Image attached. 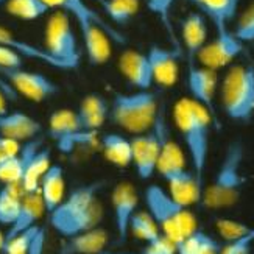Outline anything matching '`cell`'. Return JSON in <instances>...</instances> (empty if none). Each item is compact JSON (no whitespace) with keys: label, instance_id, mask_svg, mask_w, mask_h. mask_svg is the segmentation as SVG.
Here are the masks:
<instances>
[{"label":"cell","instance_id":"cell-22","mask_svg":"<svg viewBox=\"0 0 254 254\" xmlns=\"http://www.w3.org/2000/svg\"><path fill=\"white\" fill-rule=\"evenodd\" d=\"M44 212H46V206H44L39 190L25 192L24 198H22L19 215L16 218V222L11 225L5 233V239L14 237L16 234L24 233V231L36 226L38 220L44 215Z\"/></svg>","mask_w":254,"mask_h":254},{"label":"cell","instance_id":"cell-11","mask_svg":"<svg viewBox=\"0 0 254 254\" xmlns=\"http://www.w3.org/2000/svg\"><path fill=\"white\" fill-rule=\"evenodd\" d=\"M242 52H244V42L234 35L233 30L223 28L217 30L215 38L204 44L203 49L198 52L196 60L204 67L218 70L229 65Z\"/></svg>","mask_w":254,"mask_h":254},{"label":"cell","instance_id":"cell-39","mask_svg":"<svg viewBox=\"0 0 254 254\" xmlns=\"http://www.w3.org/2000/svg\"><path fill=\"white\" fill-rule=\"evenodd\" d=\"M20 148H22L20 142L0 136V164L5 162L9 158L16 156V154L20 151Z\"/></svg>","mask_w":254,"mask_h":254},{"label":"cell","instance_id":"cell-29","mask_svg":"<svg viewBox=\"0 0 254 254\" xmlns=\"http://www.w3.org/2000/svg\"><path fill=\"white\" fill-rule=\"evenodd\" d=\"M52 165V154H50V148H44L41 147L36 154L30 159L24 178L20 181V186L24 192H35L39 190V184L42 176L46 175V172L49 170V167Z\"/></svg>","mask_w":254,"mask_h":254},{"label":"cell","instance_id":"cell-18","mask_svg":"<svg viewBox=\"0 0 254 254\" xmlns=\"http://www.w3.org/2000/svg\"><path fill=\"white\" fill-rule=\"evenodd\" d=\"M181 39L184 52L187 55V61L195 63L198 52L207 42V22L201 13L192 11L183 19Z\"/></svg>","mask_w":254,"mask_h":254},{"label":"cell","instance_id":"cell-41","mask_svg":"<svg viewBox=\"0 0 254 254\" xmlns=\"http://www.w3.org/2000/svg\"><path fill=\"white\" fill-rule=\"evenodd\" d=\"M6 97H8V94L2 89V87H0V116L6 113V109H5V100H6Z\"/></svg>","mask_w":254,"mask_h":254},{"label":"cell","instance_id":"cell-34","mask_svg":"<svg viewBox=\"0 0 254 254\" xmlns=\"http://www.w3.org/2000/svg\"><path fill=\"white\" fill-rule=\"evenodd\" d=\"M41 226H33L24 233H19L14 237H9L5 240V245L2 253L3 254H28L31 245H33V240H35L36 234L39 233Z\"/></svg>","mask_w":254,"mask_h":254},{"label":"cell","instance_id":"cell-4","mask_svg":"<svg viewBox=\"0 0 254 254\" xmlns=\"http://www.w3.org/2000/svg\"><path fill=\"white\" fill-rule=\"evenodd\" d=\"M61 11H65L76 22L86 58L91 65H103L109 61L113 53V39L125 42V38L103 22L84 0H65Z\"/></svg>","mask_w":254,"mask_h":254},{"label":"cell","instance_id":"cell-43","mask_svg":"<svg viewBox=\"0 0 254 254\" xmlns=\"http://www.w3.org/2000/svg\"><path fill=\"white\" fill-rule=\"evenodd\" d=\"M102 254H106V253H102ZM108 254H131V253H108Z\"/></svg>","mask_w":254,"mask_h":254},{"label":"cell","instance_id":"cell-7","mask_svg":"<svg viewBox=\"0 0 254 254\" xmlns=\"http://www.w3.org/2000/svg\"><path fill=\"white\" fill-rule=\"evenodd\" d=\"M222 108L228 119L248 124L254 117V64H236L220 86Z\"/></svg>","mask_w":254,"mask_h":254},{"label":"cell","instance_id":"cell-27","mask_svg":"<svg viewBox=\"0 0 254 254\" xmlns=\"http://www.w3.org/2000/svg\"><path fill=\"white\" fill-rule=\"evenodd\" d=\"M0 46L8 47L9 50L16 52L22 58L36 60V61H41L44 64H49V65H52V67L58 69V64L53 61V58L46 50L41 49V47L33 46V44H30V42H27L24 39H19L9 30H6L3 27H0Z\"/></svg>","mask_w":254,"mask_h":254},{"label":"cell","instance_id":"cell-44","mask_svg":"<svg viewBox=\"0 0 254 254\" xmlns=\"http://www.w3.org/2000/svg\"><path fill=\"white\" fill-rule=\"evenodd\" d=\"M231 2H233L236 6H239V2H240V0H231Z\"/></svg>","mask_w":254,"mask_h":254},{"label":"cell","instance_id":"cell-2","mask_svg":"<svg viewBox=\"0 0 254 254\" xmlns=\"http://www.w3.org/2000/svg\"><path fill=\"white\" fill-rule=\"evenodd\" d=\"M173 120L189 154L192 172L198 180L203 181L211 147V131L215 120L206 108L189 97L180 98L175 103Z\"/></svg>","mask_w":254,"mask_h":254},{"label":"cell","instance_id":"cell-6","mask_svg":"<svg viewBox=\"0 0 254 254\" xmlns=\"http://www.w3.org/2000/svg\"><path fill=\"white\" fill-rule=\"evenodd\" d=\"M158 98L150 91L117 92L109 102V119L132 136L150 131L159 114Z\"/></svg>","mask_w":254,"mask_h":254},{"label":"cell","instance_id":"cell-20","mask_svg":"<svg viewBox=\"0 0 254 254\" xmlns=\"http://www.w3.org/2000/svg\"><path fill=\"white\" fill-rule=\"evenodd\" d=\"M42 127L25 113H5L0 116V136L17 142H28L39 136Z\"/></svg>","mask_w":254,"mask_h":254},{"label":"cell","instance_id":"cell-28","mask_svg":"<svg viewBox=\"0 0 254 254\" xmlns=\"http://www.w3.org/2000/svg\"><path fill=\"white\" fill-rule=\"evenodd\" d=\"M25 192L20 184H2L0 189V225L11 226L19 215Z\"/></svg>","mask_w":254,"mask_h":254},{"label":"cell","instance_id":"cell-38","mask_svg":"<svg viewBox=\"0 0 254 254\" xmlns=\"http://www.w3.org/2000/svg\"><path fill=\"white\" fill-rule=\"evenodd\" d=\"M142 254H176V244L162 233L145 245Z\"/></svg>","mask_w":254,"mask_h":254},{"label":"cell","instance_id":"cell-24","mask_svg":"<svg viewBox=\"0 0 254 254\" xmlns=\"http://www.w3.org/2000/svg\"><path fill=\"white\" fill-rule=\"evenodd\" d=\"M39 193L42 196L46 212H52L57 209L65 196V180H64V170L61 165L52 164L46 175L42 176L39 184Z\"/></svg>","mask_w":254,"mask_h":254},{"label":"cell","instance_id":"cell-32","mask_svg":"<svg viewBox=\"0 0 254 254\" xmlns=\"http://www.w3.org/2000/svg\"><path fill=\"white\" fill-rule=\"evenodd\" d=\"M100 3L117 25H128L139 11V0H100Z\"/></svg>","mask_w":254,"mask_h":254},{"label":"cell","instance_id":"cell-45","mask_svg":"<svg viewBox=\"0 0 254 254\" xmlns=\"http://www.w3.org/2000/svg\"><path fill=\"white\" fill-rule=\"evenodd\" d=\"M0 189H2V183H0Z\"/></svg>","mask_w":254,"mask_h":254},{"label":"cell","instance_id":"cell-42","mask_svg":"<svg viewBox=\"0 0 254 254\" xmlns=\"http://www.w3.org/2000/svg\"><path fill=\"white\" fill-rule=\"evenodd\" d=\"M5 233H2V231H0V253H2V250H3V245H5Z\"/></svg>","mask_w":254,"mask_h":254},{"label":"cell","instance_id":"cell-12","mask_svg":"<svg viewBox=\"0 0 254 254\" xmlns=\"http://www.w3.org/2000/svg\"><path fill=\"white\" fill-rule=\"evenodd\" d=\"M169 186V193L175 201L189 207L200 203L203 195V181L196 178L192 170L186 165L181 167H158L156 170Z\"/></svg>","mask_w":254,"mask_h":254},{"label":"cell","instance_id":"cell-26","mask_svg":"<svg viewBox=\"0 0 254 254\" xmlns=\"http://www.w3.org/2000/svg\"><path fill=\"white\" fill-rule=\"evenodd\" d=\"M100 145L106 161L116 167H128L132 161L131 140L119 132H106L102 136Z\"/></svg>","mask_w":254,"mask_h":254},{"label":"cell","instance_id":"cell-9","mask_svg":"<svg viewBox=\"0 0 254 254\" xmlns=\"http://www.w3.org/2000/svg\"><path fill=\"white\" fill-rule=\"evenodd\" d=\"M0 76L9 84L16 94L27 100L41 103L58 94L60 87L47 75L25 70L22 67H0Z\"/></svg>","mask_w":254,"mask_h":254},{"label":"cell","instance_id":"cell-1","mask_svg":"<svg viewBox=\"0 0 254 254\" xmlns=\"http://www.w3.org/2000/svg\"><path fill=\"white\" fill-rule=\"evenodd\" d=\"M103 181H94L75 187L61 204L50 212V225L63 237H70L98 228L105 211L98 200Z\"/></svg>","mask_w":254,"mask_h":254},{"label":"cell","instance_id":"cell-31","mask_svg":"<svg viewBox=\"0 0 254 254\" xmlns=\"http://www.w3.org/2000/svg\"><path fill=\"white\" fill-rule=\"evenodd\" d=\"M3 5L8 14L20 20H38L50 11L42 0H6Z\"/></svg>","mask_w":254,"mask_h":254},{"label":"cell","instance_id":"cell-19","mask_svg":"<svg viewBox=\"0 0 254 254\" xmlns=\"http://www.w3.org/2000/svg\"><path fill=\"white\" fill-rule=\"evenodd\" d=\"M109 242V236L100 226L70 237H64L58 254H102Z\"/></svg>","mask_w":254,"mask_h":254},{"label":"cell","instance_id":"cell-8","mask_svg":"<svg viewBox=\"0 0 254 254\" xmlns=\"http://www.w3.org/2000/svg\"><path fill=\"white\" fill-rule=\"evenodd\" d=\"M70 19L65 11L58 9L49 17L44 30V50L58 64V69L63 70L76 69L81 60L78 38Z\"/></svg>","mask_w":254,"mask_h":254},{"label":"cell","instance_id":"cell-33","mask_svg":"<svg viewBox=\"0 0 254 254\" xmlns=\"http://www.w3.org/2000/svg\"><path fill=\"white\" fill-rule=\"evenodd\" d=\"M129 234L148 244L161 234V231L148 211H136L129 222Z\"/></svg>","mask_w":254,"mask_h":254},{"label":"cell","instance_id":"cell-16","mask_svg":"<svg viewBox=\"0 0 254 254\" xmlns=\"http://www.w3.org/2000/svg\"><path fill=\"white\" fill-rule=\"evenodd\" d=\"M150 67L153 73V81L161 87H172L178 81L180 75V57L181 50L178 47H162L151 46L147 52Z\"/></svg>","mask_w":254,"mask_h":254},{"label":"cell","instance_id":"cell-40","mask_svg":"<svg viewBox=\"0 0 254 254\" xmlns=\"http://www.w3.org/2000/svg\"><path fill=\"white\" fill-rule=\"evenodd\" d=\"M44 248H46V229L41 228L35 240H33V245H31L28 254H44Z\"/></svg>","mask_w":254,"mask_h":254},{"label":"cell","instance_id":"cell-10","mask_svg":"<svg viewBox=\"0 0 254 254\" xmlns=\"http://www.w3.org/2000/svg\"><path fill=\"white\" fill-rule=\"evenodd\" d=\"M49 136L57 142L63 153H70L76 145L89 143L95 132L84 131L76 111L58 109L49 119Z\"/></svg>","mask_w":254,"mask_h":254},{"label":"cell","instance_id":"cell-36","mask_svg":"<svg viewBox=\"0 0 254 254\" xmlns=\"http://www.w3.org/2000/svg\"><path fill=\"white\" fill-rule=\"evenodd\" d=\"M145 2H147V8L161 20V24L165 27V30L169 31V35L175 41L173 27H172V9L176 0H145Z\"/></svg>","mask_w":254,"mask_h":254},{"label":"cell","instance_id":"cell-13","mask_svg":"<svg viewBox=\"0 0 254 254\" xmlns=\"http://www.w3.org/2000/svg\"><path fill=\"white\" fill-rule=\"evenodd\" d=\"M187 91H189L193 102L206 108L209 114L215 120V125L218 124L217 120V108H215V92L218 86V76L217 70H212L209 67H204L201 64L189 63L187 65Z\"/></svg>","mask_w":254,"mask_h":254},{"label":"cell","instance_id":"cell-5","mask_svg":"<svg viewBox=\"0 0 254 254\" xmlns=\"http://www.w3.org/2000/svg\"><path fill=\"white\" fill-rule=\"evenodd\" d=\"M145 204L148 212L159 226V231L178 247L181 242L196 231V218L189 207L180 204L162 187L151 184L145 189Z\"/></svg>","mask_w":254,"mask_h":254},{"label":"cell","instance_id":"cell-35","mask_svg":"<svg viewBox=\"0 0 254 254\" xmlns=\"http://www.w3.org/2000/svg\"><path fill=\"white\" fill-rule=\"evenodd\" d=\"M215 228L218 231V234L222 236L228 242H234L237 239H242L253 233L254 228H250L248 225L236 222V220H229V218H220L217 220Z\"/></svg>","mask_w":254,"mask_h":254},{"label":"cell","instance_id":"cell-14","mask_svg":"<svg viewBox=\"0 0 254 254\" xmlns=\"http://www.w3.org/2000/svg\"><path fill=\"white\" fill-rule=\"evenodd\" d=\"M131 151H132V161L134 170L142 181L150 180L156 173L158 161H159V151H161V139L159 131L154 127L142 134H136L131 139Z\"/></svg>","mask_w":254,"mask_h":254},{"label":"cell","instance_id":"cell-30","mask_svg":"<svg viewBox=\"0 0 254 254\" xmlns=\"http://www.w3.org/2000/svg\"><path fill=\"white\" fill-rule=\"evenodd\" d=\"M222 245L212 236L196 229L176 247V254H220Z\"/></svg>","mask_w":254,"mask_h":254},{"label":"cell","instance_id":"cell-25","mask_svg":"<svg viewBox=\"0 0 254 254\" xmlns=\"http://www.w3.org/2000/svg\"><path fill=\"white\" fill-rule=\"evenodd\" d=\"M217 30L228 28V24L236 17L237 6L231 0H189Z\"/></svg>","mask_w":254,"mask_h":254},{"label":"cell","instance_id":"cell-37","mask_svg":"<svg viewBox=\"0 0 254 254\" xmlns=\"http://www.w3.org/2000/svg\"><path fill=\"white\" fill-rule=\"evenodd\" d=\"M242 42H254V2L240 14L233 30Z\"/></svg>","mask_w":254,"mask_h":254},{"label":"cell","instance_id":"cell-17","mask_svg":"<svg viewBox=\"0 0 254 254\" xmlns=\"http://www.w3.org/2000/svg\"><path fill=\"white\" fill-rule=\"evenodd\" d=\"M119 70L124 78L137 91H148L154 84L147 53L125 50L119 58Z\"/></svg>","mask_w":254,"mask_h":254},{"label":"cell","instance_id":"cell-23","mask_svg":"<svg viewBox=\"0 0 254 254\" xmlns=\"http://www.w3.org/2000/svg\"><path fill=\"white\" fill-rule=\"evenodd\" d=\"M76 114L84 131L97 132L109 117V102L100 94H89L81 100Z\"/></svg>","mask_w":254,"mask_h":254},{"label":"cell","instance_id":"cell-15","mask_svg":"<svg viewBox=\"0 0 254 254\" xmlns=\"http://www.w3.org/2000/svg\"><path fill=\"white\" fill-rule=\"evenodd\" d=\"M113 204V218L116 233L120 244H125L129 236V222L134 212L137 211L139 196L131 183H119L111 193Z\"/></svg>","mask_w":254,"mask_h":254},{"label":"cell","instance_id":"cell-21","mask_svg":"<svg viewBox=\"0 0 254 254\" xmlns=\"http://www.w3.org/2000/svg\"><path fill=\"white\" fill-rule=\"evenodd\" d=\"M42 147L41 139H31L22 145L20 151L16 156L6 159L0 164V183L2 184H20L24 178L25 169L30 159L35 156L36 151Z\"/></svg>","mask_w":254,"mask_h":254},{"label":"cell","instance_id":"cell-3","mask_svg":"<svg viewBox=\"0 0 254 254\" xmlns=\"http://www.w3.org/2000/svg\"><path fill=\"white\" fill-rule=\"evenodd\" d=\"M244 161H245V148L240 140L229 142L220 167L214 176L212 183L206 189L200 203L203 207L218 211L234 206L239 200L247 178L244 175Z\"/></svg>","mask_w":254,"mask_h":254}]
</instances>
